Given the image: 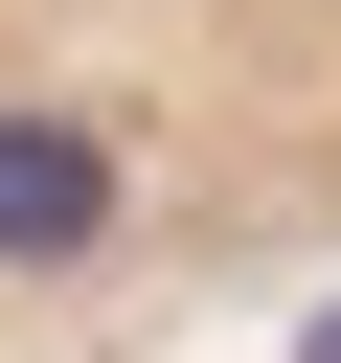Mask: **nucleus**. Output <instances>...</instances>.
<instances>
[{"instance_id":"nucleus-1","label":"nucleus","mask_w":341,"mask_h":363,"mask_svg":"<svg viewBox=\"0 0 341 363\" xmlns=\"http://www.w3.org/2000/svg\"><path fill=\"white\" fill-rule=\"evenodd\" d=\"M341 272V0H0V363H182Z\"/></svg>"}]
</instances>
